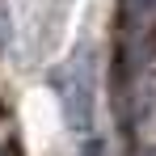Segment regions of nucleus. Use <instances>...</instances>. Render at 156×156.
<instances>
[{"label":"nucleus","instance_id":"1","mask_svg":"<svg viewBox=\"0 0 156 156\" xmlns=\"http://www.w3.org/2000/svg\"><path fill=\"white\" fill-rule=\"evenodd\" d=\"M156 0H122V21L127 26H144L148 17H152Z\"/></svg>","mask_w":156,"mask_h":156},{"label":"nucleus","instance_id":"2","mask_svg":"<svg viewBox=\"0 0 156 156\" xmlns=\"http://www.w3.org/2000/svg\"><path fill=\"white\" fill-rule=\"evenodd\" d=\"M0 47H9V17H4V0H0Z\"/></svg>","mask_w":156,"mask_h":156},{"label":"nucleus","instance_id":"3","mask_svg":"<svg viewBox=\"0 0 156 156\" xmlns=\"http://www.w3.org/2000/svg\"><path fill=\"white\" fill-rule=\"evenodd\" d=\"M148 156H156V152H148Z\"/></svg>","mask_w":156,"mask_h":156}]
</instances>
